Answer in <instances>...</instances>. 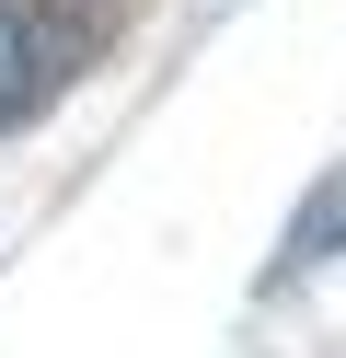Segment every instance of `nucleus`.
<instances>
[{
    "label": "nucleus",
    "mask_w": 346,
    "mask_h": 358,
    "mask_svg": "<svg viewBox=\"0 0 346 358\" xmlns=\"http://www.w3.org/2000/svg\"><path fill=\"white\" fill-rule=\"evenodd\" d=\"M58 70H69V35H58V24H35L23 0H0V127L46 116V93H58Z\"/></svg>",
    "instance_id": "f257e3e1"
}]
</instances>
